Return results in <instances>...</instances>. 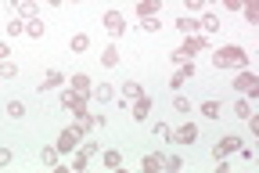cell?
Listing matches in <instances>:
<instances>
[{
    "label": "cell",
    "instance_id": "4dcf8cb0",
    "mask_svg": "<svg viewBox=\"0 0 259 173\" xmlns=\"http://www.w3.org/2000/svg\"><path fill=\"white\" fill-rule=\"evenodd\" d=\"M8 116L11 119H22L25 116V105H22V101H8Z\"/></svg>",
    "mask_w": 259,
    "mask_h": 173
},
{
    "label": "cell",
    "instance_id": "b9f144b4",
    "mask_svg": "<svg viewBox=\"0 0 259 173\" xmlns=\"http://www.w3.org/2000/svg\"><path fill=\"white\" fill-rule=\"evenodd\" d=\"M47 4H54V8H58V4H65V0H47Z\"/></svg>",
    "mask_w": 259,
    "mask_h": 173
},
{
    "label": "cell",
    "instance_id": "52a82bcc",
    "mask_svg": "<svg viewBox=\"0 0 259 173\" xmlns=\"http://www.w3.org/2000/svg\"><path fill=\"white\" fill-rule=\"evenodd\" d=\"M184 51L194 58V54H205L209 51V32H194V37H184Z\"/></svg>",
    "mask_w": 259,
    "mask_h": 173
},
{
    "label": "cell",
    "instance_id": "83f0119b",
    "mask_svg": "<svg viewBox=\"0 0 259 173\" xmlns=\"http://www.w3.org/2000/svg\"><path fill=\"white\" fill-rule=\"evenodd\" d=\"M76 101H79V94H76L72 87H69V90H61V105H65V109H69V112L76 109Z\"/></svg>",
    "mask_w": 259,
    "mask_h": 173
},
{
    "label": "cell",
    "instance_id": "9a60e30c",
    "mask_svg": "<svg viewBox=\"0 0 259 173\" xmlns=\"http://www.w3.org/2000/svg\"><path fill=\"white\" fill-rule=\"evenodd\" d=\"M141 94H144V87H141L137 80H126V83H122V105H130V101H137Z\"/></svg>",
    "mask_w": 259,
    "mask_h": 173
},
{
    "label": "cell",
    "instance_id": "1f68e13d",
    "mask_svg": "<svg viewBox=\"0 0 259 173\" xmlns=\"http://www.w3.org/2000/svg\"><path fill=\"white\" fill-rule=\"evenodd\" d=\"M177 73H180L184 80H191L194 73H198V65H194V61H184V65H177Z\"/></svg>",
    "mask_w": 259,
    "mask_h": 173
},
{
    "label": "cell",
    "instance_id": "d6a6232c",
    "mask_svg": "<svg viewBox=\"0 0 259 173\" xmlns=\"http://www.w3.org/2000/svg\"><path fill=\"white\" fill-rule=\"evenodd\" d=\"M162 169L177 173V169H184V159H180V155H166V166H162Z\"/></svg>",
    "mask_w": 259,
    "mask_h": 173
},
{
    "label": "cell",
    "instance_id": "f546056e",
    "mask_svg": "<svg viewBox=\"0 0 259 173\" xmlns=\"http://www.w3.org/2000/svg\"><path fill=\"white\" fill-rule=\"evenodd\" d=\"M169 61H173V65H184V61H194V58H191L184 47H177V51H169Z\"/></svg>",
    "mask_w": 259,
    "mask_h": 173
},
{
    "label": "cell",
    "instance_id": "7c38bea8",
    "mask_svg": "<svg viewBox=\"0 0 259 173\" xmlns=\"http://www.w3.org/2000/svg\"><path fill=\"white\" fill-rule=\"evenodd\" d=\"M173 29H177V32H184V37H194V32H202V25H198V18H191V15H184V18H177V22H173Z\"/></svg>",
    "mask_w": 259,
    "mask_h": 173
},
{
    "label": "cell",
    "instance_id": "603a6c76",
    "mask_svg": "<svg viewBox=\"0 0 259 173\" xmlns=\"http://www.w3.org/2000/svg\"><path fill=\"white\" fill-rule=\"evenodd\" d=\"M252 116V101L248 97H238L234 101V119H248Z\"/></svg>",
    "mask_w": 259,
    "mask_h": 173
},
{
    "label": "cell",
    "instance_id": "4fadbf2b",
    "mask_svg": "<svg viewBox=\"0 0 259 173\" xmlns=\"http://www.w3.org/2000/svg\"><path fill=\"white\" fill-rule=\"evenodd\" d=\"M162 0H137V18H158Z\"/></svg>",
    "mask_w": 259,
    "mask_h": 173
},
{
    "label": "cell",
    "instance_id": "d4e9b609",
    "mask_svg": "<svg viewBox=\"0 0 259 173\" xmlns=\"http://www.w3.org/2000/svg\"><path fill=\"white\" fill-rule=\"evenodd\" d=\"M58 155H61V152H58V148H54V145H47V148H44V152H40V162H44V166H51V169H54V166H58Z\"/></svg>",
    "mask_w": 259,
    "mask_h": 173
},
{
    "label": "cell",
    "instance_id": "484cf974",
    "mask_svg": "<svg viewBox=\"0 0 259 173\" xmlns=\"http://www.w3.org/2000/svg\"><path fill=\"white\" fill-rule=\"evenodd\" d=\"M4 32H8L11 40H15V37H22V32H25V18H11V22L4 25Z\"/></svg>",
    "mask_w": 259,
    "mask_h": 173
},
{
    "label": "cell",
    "instance_id": "ab89813d",
    "mask_svg": "<svg viewBox=\"0 0 259 173\" xmlns=\"http://www.w3.org/2000/svg\"><path fill=\"white\" fill-rule=\"evenodd\" d=\"M11 162V148H0V166H8Z\"/></svg>",
    "mask_w": 259,
    "mask_h": 173
},
{
    "label": "cell",
    "instance_id": "ffe728a7",
    "mask_svg": "<svg viewBox=\"0 0 259 173\" xmlns=\"http://www.w3.org/2000/svg\"><path fill=\"white\" fill-rule=\"evenodd\" d=\"M198 25H202V32H216V29H220V15H212V11H202Z\"/></svg>",
    "mask_w": 259,
    "mask_h": 173
},
{
    "label": "cell",
    "instance_id": "74e56055",
    "mask_svg": "<svg viewBox=\"0 0 259 173\" xmlns=\"http://www.w3.org/2000/svg\"><path fill=\"white\" fill-rule=\"evenodd\" d=\"M184 4H187V11H202V8H205V0H184Z\"/></svg>",
    "mask_w": 259,
    "mask_h": 173
},
{
    "label": "cell",
    "instance_id": "5b68a950",
    "mask_svg": "<svg viewBox=\"0 0 259 173\" xmlns=\"http://www.w3.org/2000/svg\"><path fill=\"white\" fill-rule=\"evenodd\" d=\"M194 141H198V126L194 123H184L169 133V145H194Z\"/></svg>",
    "mask_w": 259,
    "mask_h": 173
},
{
    "label": "cell",
    "instance_id": "7a4b0ae2",
    "mask_svg": "<svg viewBox=\"0 0 259 173\" xmlns=\"http://www.w3.org/2000/svg\"><path fill=\"white\" fill-rule=\"evenodd\" d=\"M241 97H248V101H255L259 97V76L252 73V68H238V76H234V83H231Z\"/></svg>",
    "mask_w": 259,
    "mask_h": 173
},
{
    "label": "cell",
    "instance_id": "6da1fadb",
    "mask_svg": "<svg viewBox=\"0 0 259 173\" xmlns=\"http://www.w3.org/2000/svg\"><path fill=\"white\" fill-rule=\"evenodd\" d=\"M212 65L216 68H248V51L238 47V44H227L212 54Z\"/></svg>",
    "mask_w": 259,
    "mask_h": 173
},
{
    "label": "cell",
    "instance_id": "e0dca14e",
    "mask_svg": "<svg viewBox=\"0 0 259 173\" xmlns=\"http://www.w3.org/2000/svg\"><path fill=\"white\" fill-rule=\"evenodd\" d=\"M69 51L72 54H87L90 51V37H87V32H76V37L69 40Z\"/></svg>",
    "mask_w": 259,
    "mask_h": 173
},
{
    "label": "cell",
    "instance_id": "f35d334b",
    "mask_svg": "<svg viewBox=\"0 0 259 173\" xmlns=\"http://www.w3.org/2000/svg\"><path fill=\"white\" fill-rule=\"evenodd\" d=\"M220 4H223L227 11H241V0H220Z\"/></svg>",
    "mask_w": 259,
    "mask_h": 173
},
{
    "label": "cell",
    "instance_id": "2e32d148",
    "mask_svg": "<svg viewBox=\"0 0 259 173\" xmlns=\"http://www.w3.org/2000/svg\"><path fill=\"white\" fill-rule=\"evenodd\" d=\"M241 15L248 25H255L259 22V0H241Z\"/></svg>",
    "mask_w": 259,
    "mask_h": 173
},
{
    "label": "cell",
    "instance_id": "ac0fdd59",
    "mask_svg": "<svg viewBox=\"0 0 259 173\" xmlns=\"http://www.w3.org/2000/svg\"><path fill=\"white\" fill-rule=\"evenodd\" d=\"M15 11H18V18H25V22H29V18H40V8L32 4V0H18Z\"/></svg>",
    "mask_w": 259,
    "mask_h": 173
},
{
    "label": "cell",
    "instance_id": "836d02e7",
    "mask_svg": "<svg viewBox=\"0 0 259 173\" xmlns=\"http://www.w3.org/2000/svg\"><path fill=\"white\" fill-rule=\"evenodd\" d=\"M87 162H90V155H87L83 148H76V159H72V169H87Z\"/></svg>",
    "mask_w": 259,
    "mask_h": 173
},
{
    "label": "cell",
    "instance_id": "4316f807",
    "mask_svg": "<svg viewBox=\"0 0 259 173\" xmlns=\"http://www.w3.org/2000/svg\"><path fill=\"white\" fill-rule=\"evenodd\" d=\"M15 76H18V65L11 58H4V61H0V80H15Z\"/></svg>",
    "mask_w": 259,
    "mask_h": 173
},
{
    "label": "cell",
    "instance_id": "f1b7e54d",
    "mask_svg": "<svg viewBox=\"0 0 259 173\" xmlns=\"http://www.w3.org/2000/svg\"><path fill=\"white\" fill-rule=\"evenodd\" d=\"M151 133L158 137V141H166V145H169V133H173V130H169V123H155V126H151Z\"/></svg>",
    "mask_w": 259,
    "mask_h": 173
},
{
    "label": "cell",
    "instance_id": "44dd1931",
    "mask_svg": "<svg viewBox=\"0 0 259 173\" xmlns=\"http://www.w3.org/2000/svg\"><path fill=\"white\" fill-rule=\"evenodd\" d=\"M101 162H105L108 169H119V166H122V152H119V148H108V152H101Z\"/></svg>",
    "mask_w": 259,
    "mask_h": 173
},
{
    "label": "cell",
    "instance_id": "30bf717a",
    "mask_svg": "<svg viewBox=\"0 0 259 173\" xmlns=\"http://www.w3.org/2000/svg\"><path fill=\"white\" fill-rule=\"evenodd\" d=\"M69 87H72L79 97H90V90H94V80H90L87 73H76V76H69Z\"/></svg>",
    "mask_w": 259,
    "mask_h": 173
},
{
    "label": "cell",
    "instance_id": "8fae6325",
    "mask_svg": "<svg viewBox=\"0 0 259 173\" xmlns=\"http://www.w3.org/2000/svg\"><path fill=\"white\" fill-rule=\"evenodd\" d=\"M166 166V155L162 152H148L144 159H141V173H155V169H162Z\"/></svg>",
    "mask_w": 259,
    "mask_h": 173
},
{
    "label": "cell",
    "instance_id": "9c48e42d",
    "mask_svg": "<svg viewBox=\"0 0 259 173\" xmlns=\"http://www.w3.org/2000/svg\"><path fill=\"white\" fill-rule=\"evenodd\" d=\"M130 112H134V119H137V123H144V119L151 116V97H148V94H141L137 101H130Z\"/></svg>",
    "mask_w": 259,
    "mask_h": 173
},
{
    "label": "cell",
    "instance_id": "60d3db41",
    "mask_svg": "<svg viewBox=\"0 0 259 173\" xmlns=\"http://www.w3.org/2000/svg\"><path fill=\"white\" fill-rule=\"evenodd\" d=\"M4 58H11V47H8V44H0V61H4Z\"/></svg>",
    "mask_w": 259,
    "mask_h": 173
},
{
    "label": "cell",
    "instance_id": "8d00e7d4",
    "mask_svg": "<svg viewBox=\"0 0 259 173\" xmlns=\"http://www.w3.org/2000/svg\"><path fill=\"white\" fill-rule=\"evenodd\" d=\"M184 83H187V80H184V76H180V73H173V80H169V90H173V94H177V90H180V87H184Z\"/></svg>",
    "mask_w": 259,
    "mask_h": 173
},
{
    "label": "cell",
    "instance_id": "7402d4cb",
    "mask_svg": "<svg viewBox=\"0 0 259 173\" xmlns=\"http://www.w3.org/2000/svg\"><path fill=\"white\" fill-rule=\"evenodd\" d=\"M220 112H223V105H220V101H216V97H209V101H202V116H205V119H220Z\"/></svg>",
    "mask_w": 259,
    "mask_h": 173
},
{
    "label": "cell",
    "instance_id": "5bb4252c",
    "mask_svg": "<svg viewBox=\"0 0 259 173\" xmlns=\"http://www.w3.org/2000/svg\"><path fill=\"white\" fill-rule=\"evenodd\" d=\"M90 97H94V101H101V105H108V101L115 97V87H112V83H94Z\"/></svg>",
    "mask_w": 259,
    "mask_h": 173
},
{
    "label": "cell",
    "instance_id": "ee69618b",
    "mask_svg": "<svg viewBox=\"0 0 259 173\" xmlns=\"http://www.w3.org/2000/svg\"><path fill=\"white\" fill-rule=\"evenodd\" d=\"M76 4H83V0H76Z\"/></svg>",
    "mask_w": 259,
    "mask_h": 173
},
{
    "label": "cell",
    "instance_id": "7bdbcfd3",
    "mask_svg": "<svg viewBox=\"0 0 259 173\" xmlns=\"http://www.w3.org/2000/svg\"><path fill=\"white\" fill-rule=\"evenodd\" d=\"M8 8H18V0H8Z\"/></svg>",
    "mask_w": 259,
    "mask_h": 173
},
{
    "label": "cell",
    "instance_id": "ba28073f",
    "mask_svg": "<svg viewBox=\"0 0 259 173\" xmlns=\"http://www.w3.org/2000/svg\"><path fill=\"white\" fill-rule=\"evenodd\" d=\"M79 141H83V137H79L72 126H65V130L58 133V145H54V148H58V152H76V148H79Z\"/></svg>",
    "mask_w": 259,
    "mask_h": 173
},
{
    "label": "cell",
    "instance_id": "cb8c5ba5",
    "mask_svg": "<svg viewBox=\"0 0 259 173\" xmlns=\"http://www.w3.org/2000/svg\"><path fill=\"white\" fill-rule=\"evenodd\" d=\"M101 65H105V68H115V65H119V51H115V44H108V47H105Z\"/></svg>",
    "mask_w": 259,
    "mask_h": 173
},
{
    "label": "cell",
    "instance_id": "277c9868",
    "mask_svg": "<svg viewBox=\"0 0 259 173\" xmlns=\"http://www.w3.org/2000/svg\"><path fill=\"white\" fill-rule=\"evenodd\" d=\"M241 145H245V141H241L238 133H223L220 141H216V148H212V155H216V159H227V155H234Z\"/></svg>",
    "mask_w": 259,
    "mask_h": 173
},
{
    "label": "cell",
    "instance_id": "8992f818",
    "mask_svg": "<svg viewBox=\"0 0 259 173\" xmlns=\"http://www.w3.org/2000/svg\"><path fill=\"white\" fill-rule=\"evenodd\" d=\"M65 83H69V76H65V73H58V68H47V76L40 80V94H47V90H61Z\"/></svg>",
    "mask_w": 259,
    "mask_h": 173
},
{
    "label": "cell",
    "instance_id": "d590c367",
    "mask_svg": "<svg viewBox=\"0 0 259 173\" xmlns=\"http://www.w3.org/2000/svg\"><path fill=\"white\" fill-rule=\"evenodd\" d=\"M137 29H144V32H158L162 25H158V18H141V25Z\"/></svg>",
    "mask_w": 259,
    "mask_h": 173
},
{
    "label": "cell",
    "instance_id": "d6986e66",
    "mask_svg": "<svg viewBox=\"0 0 259 173\" xmlns=\"http://www.w3.org/2000/svg\"><path fill=\"white\" fill-rule=\"evenodd\" d=\"M25 32H29V40H44V32H47V25H44L40 18H29V22H25Z\"/></svg>",
    "mask_w": 259,
    "mask_h": 173
},
{
    "label": "cell",
    "instance_id": "3957f363",
    "mask_svg": "<svg viewBox=\"0 0 259 173\" xmlns=\"http://www.w3.org/2000/svg\"><path fill=\"white\" fill-rule=\"evenodd\" d=\"M101 22H105V32H108L112 40H119L122 32L130 29V25H126V15H122V11H105V18H101Z\"/></svg>",
    "mask_w": 259,
    "mask_h": 173
},
{
    "label": "cell",
    "instance_id": "e575fe53",
    "mask_svg": "<svg viewBox=\"0 0 259 173\" xmlns=\"http://www.w3.org/2000/svg\"><path fill=\"white\" fill-rule=\"evenodd\" d=\"M173 105H177V112H191V101H187V97H184L180 90L173 94Z\"/></svg>",
    "mask_w": 259,
    "mask_h": 173
}]
</instances>
